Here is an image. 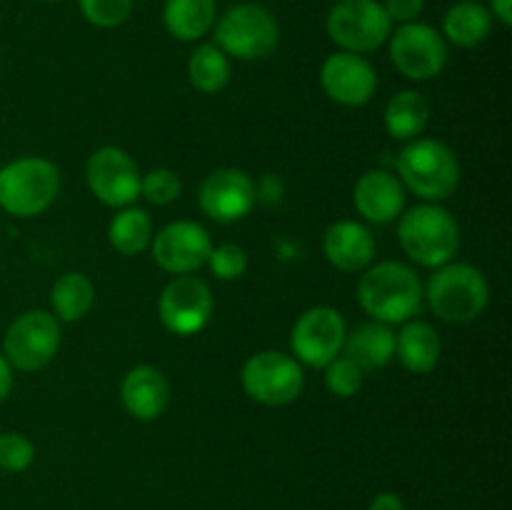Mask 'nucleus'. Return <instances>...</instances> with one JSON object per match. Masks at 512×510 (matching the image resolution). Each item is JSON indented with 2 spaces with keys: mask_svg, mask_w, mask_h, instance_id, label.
I'll use <instances>...</instances> for the list:
<instances>
[{
  "mask_svg": "<svg viewBox=\"0 0 512 510\" xmlns=\"http://www.w3.org/2000/svg\"><path fill=\"white\" fill-rule=\"evenodd\" d=\"M358 303L370 320L403 325L423 310V283L410 265L398 260L370 263L358 280Z\"/></svg>",
  "mask_w": 512,
  "mask_h": 510,
  "instance_id": "nucleus-1",
  "label": "nucleus"
},
{
  "mask_svg": "<svg viewBox=\"0 0 512 510\" xmlns=\"http://www.w3.org/2000/svg\"><path fill=\"white\" fill-rule=\"evenodd\" d=\"M395 175L423 203H443L458 190L463 170L455 150L443 140L415 138L395 158Z\"/></svg>",
  "mask_w": 512,
  "mask_h": 510,
  "instance_id": "nucleus-2",
  "label": "nucleus"
},
{
  "mask_svg": "<svg viewBox=\"0 0 512 510\" xmlns=\"http://www.w3.org/2000/svg\"><path fill=\"white\" fill-rule=\"evenodd\" d=\"M423 298L435 318L445 323H473L490 303V283L483 270L470 263H450L433 270L423 285Z\"/></svg>",
  "mask_w": 512,
  "mask_h": 510,
  "instance_id": "nucleus-3",
  "label": "nucleus"
},
{
  "mask_svg": "<svg viewBox=\"0 0 512 510\" xmlns=\"http://www.w3.org/2000/svg\"><path fill=\"white\" fill-rule=\"evenodd\" d=\"M398 240L403 253L423 268L450 263L460 248V225L440 203L405 208L398 218Z\"/></svg>",
  "mask_w": 512,
  "mask_h": 510,
  "instance_id": "nucleus-4",
  "label": "nucleus"
},
{
  "mask_svg": "<svg viewBox=\"0 0 512 510\" xmlns=\"http://www.w3.org/2000/svg\"><path fill=\"white\" fill-rule=\"evenodd\" d=\"M60 195V170L53 160L25 155L0 168V210L15 218L43 215Z\"/></svg>",
  "mask_w": 512,
  "mask_h": 510,
  "instance_id": "nucleus-5",
  "label": "nucleus"
},
{
  "mask_svg": "<svg viewBox=\"0 0 512 510\" xmlns=\"http://www.w3.org/2000/svg\"><path fill=\"white\" fill-rule=\"evenodd\" d=\"M215 45L228 58L263 60L280 43V25L265 5L238 3L218 15L213 25Z\"/></svg>",
  "mask_w": 512,
  "mask_h": 510,
  "instance_id": "nucleus-6",
  "label": "nucleus"
},
{
  "mask_svg": "<svg viewBox=\"0 0 512 510\" xmlns=\"http://www.w3.org/2000/svg\"><path fill=\"white\" fill-rule=\"evenodd\" d=\"M63 330L50 310H25L8 325L3 338V355L10 368L35 373L53 363L60 350Z\"/></svg>",
  "mask_w": 512,
  "mask_h": 510,
  "instance_id": "nucleus-7",
  "label": "nucleus"
},
{
  "mask_svg": "<svg viewBox=\"0 0 512 510\" xmlns=\"http://www.w3.org/2000/svg\"><path fill=\"white\" fill-rule=\"evenodd\" d=\"M240 385L245 395L260 405L280 408L300 398L305 388L303 365L280 350H260L245 360L240 370Z\"/></svg>",
  "mask_w": 512,
  "mask_h": 510,
  "instance_id": "nucleus-8",
  "label": "nucleus"
},
{
  "mask_svg": "<svg viewBox=\"0 0 512 510\" xmlns=\"http://www.w3.org/2000/svg\"><path fill=\"white\" fill-rule=\"evenodd\" d=\"M328 38L345 53H373L393 33L380 0H338L325 18Z\"/></svg>",
  "mask_w": 512,
  "mask_h": 510,
  "instance_id": "nucleus-9",
  "label": "nucleus"
},
{
  "mask_svg": "<svg viewBox=\"0 0 512 510\" xmlns=\"http://www.w3.org/2000/svg\"><path fill=\"white\" fill-rule=\"evenodd\" d=\"M388 53L395 70L413 83L438 78L448 63V43L440 30L418 20L400 25L390 33Z\"/></svg>",
  "mask_w": 512,
  "mask_h": 510,
  "instance_id": "nucleus-10",
  "label": "nucleus"
},
{
  "mask_svg": "<svg viewBox=\"0 0 512 510\" xmlns=\"http://www.w3.org/2000/svg\"><path fill=\"white\" fill-rule=\"evenodd\" d=\"M348 325L340 310L330 305H315L308 308L290 330V350L300 365L320 368L343 353Z\"/></svg>",
  "mask_w": 512,
  "mask_h": 510,
  "instance_id": "nucleus-11",
  "label": "nucleus"
},
{
  "mask_svg": "<svg viewBox=\"0 0 512 510\" xmlns=\"http://www.w3.org/2000/svg\"><path fill=\"white\" fill-rule=\"evenodd\" d=\"M140 178L143 173L133 155L118 145H103L85 163V183L90 193L115 210L135 205L140 198Z\"/></svg>",
  "mask_w": 512,
  "mask_h": 510,
  "instance_id": "nucleus-12",
  "label": "nucleus"
},
{
  "mask_svg": "<svg viewBox=\"0 0 512 510\" xmlns=\"http://www.w3.org/2000/svg\"><path fill=\"white\" fill-rule=\"evenodd\" d=\"M160 323L173 335H195L213 315V293L195 275H175L158 298Z\"/></svg>",
  "mask_w": 512,
  "mask_h": 510,
  "instance_id": "nucleus-13",
  "label": "nucleus"
},
{
  "mask_svg": "<svg viewBox=\"0 0 512 510\" xmlns=\"http://www.w3.org/2000/svg\"><path fill=\"white\" fill-rule=\"evenodd\" d=\"M153 260L170 275H193L208 263L210 240L208 230L195 220H173L150 240Z\"/></svg>",
  "mask_w": 512,
  "mask_h": 510,
  "instance_id": "nucleus-14",
  "label": "nucleus"
},
{
  "mask_svg": "<svg viewBox=\"0 0 512 510\" xmlns=\"http://www.w3.org/2000/svg\"><path fill=\"white\" fill-rule=\"evenodd\" d=\"M258 203L255 183L245 170L218 168L205 175L198 190V205L215 223H238Z\"/></svg>",
  "mask_w": 512,
  "mask_h": 510,
  "instance_id": "nucleus-15",
  "label": "nucleus"
},
{
  "mask_svg": "<svg viewBox=\"0 0 512 510\" xmlns=\"http://www.w3.org/2000/svg\"><path fill=\"white\" fill-rule=\"evenodd\" d=\"M320 85L333 103L360 108L373 100L378 90V73L365 55L338 50L320 65Z\"/></svg>",
  "mask_w": 512,
  "mask_h": 510,
  "instance_id": "nucleus-16",
  "label": "nucleus"
},
{
  "mask_svg": "<svg viewBox=\"0 0 512 510\" xmlns=\"http://www.w3.org/2000/svg\"><path fill=\"white\" fill-rule=\"evenodd\" d=\"M408 190L390 170H365L353 188V203L358 215L373 225H388L403 215Z\"/></svg>",
  "mask_w": 512,
  "mask_h": 510,
  "instance_id": "nucleus-17",
  "label": "nucleus"
},
{
  "mask_svg": "<svg viewBox=\"0 0 512 510\" xmlns=\"http://www.w3.org/2000/svg\"><path fill=\"white\" fill-rule=\"evenodd\" d=\"M120 403L135 420H158L170 405V383L155 365H135L123 375Z\"/></svg>",
  "mask_w": 512,
  "mask_h": 510,
  "instance_id": "nucleus-18",
  "label": "nucleus"
},
{
  "mask_svg": "<svg viewBox=\"0 0 512 510\" xmlns=\"http://www.w3.org/2000/svg\"><path fill=\"white\" fill-rule=\"evenodd\" d=\"M323 253L333 268L343 273H363L375 260L378 245L368 225L358 220H338L325 230Z\"/></svg>",
  "mask_w": 512,
  "mask_h": 510,
  "instance_id": "nucleus-19",
  "label": "nucleus"
},
{
  "mask_svg": "<svg viewBox=\"0 0 512 510\" xmlns=\"http://www.w3.org/2000/svg\"><path fill=\"white\" fill-rule=\"evenodd\" d=\"M440 355H443V343H440L438 330L428 320L413 318L403 323L400 333H395V358L408 373H430L438 368Z\"/></svg>",
  "mask_w": 512,
  "mask_h": 510,
  "instance_id": "nucleus-20",
  "label": "nucleus"
},
{
  "mask_svg": "<svg viewBox=\"0 0 512 510\" xmlns=\"http://www.w3.org/2000/svg\"><path fill=\"white\" fill-rule=\"evenodd\" d=\"M343 355L363 370L385 368L395 358L393 325L378 323V320L358 325L353 333L345 335Z\"/></svg>",
  "mask_w": 512,
  "mask_h": 510,
  "instance_id": "nucleus-21",
  "label": "nucleus"
},
{
  "mask_svg": "<svg viewBox=\"0 0 512 510\" xmlns=\"http://www.w3.org/2000/svg\"><path fill=\"white\" fill-rule=\"evenodd\" d=\"M430 115H433V110H430L428 98L423 93L400 90L385 105L383 123L390 138L400 140V143H410L415 138H423L430 125Z\"/></svg>",
  "mask_w": 512,
  "mask_h": 510,
  "instance_id": "nucleus-22",
  "label": "nucleus"
},
{
  "mask_svg": "<svg viewBox=\"0 0 512 510\" xmlns=\"http://www.w3.org/2000/svg\"><path fill=\"white\" fill-rule=\"evenodd\" d=\"M218 20L215 0H165L163 25L175 40L195 43L213 30Z\"/></svg>",
  "mask_w": 512,
  "mask_h": 510,
  "instance_id": "nucleus-23",
  "label": "nucleus"
},
{
  "mask_svg": "<svg viewBox=\"0 0 512 510\" xmlns=\"http://www.w3.org/2000/svg\"><path fill=\"white\" fill-rule=\"evenodd\" d=\"M493 28V15L478 0H458L448 8L443 18V38L445 43H453L458 48H475L483 43Z\"/></svg>",
  "mask_w": 512,
  "mask_h": 510,
  "instance_id": "nucleus-24",
  "label": "nucleus"
},
{
  "mask_svg": "<svg viewBox=\"0 0 512 510\" xmlns=\"http://www.w3.org/2000/svg\"><path fill=\"white\" fill-rule=\"evenodd\" d=\"M95 305V285L85 273H65L60 275L50 290V308L60 323H78L93 310Z\"/></svg>",
  "mask_w": 512,
  "mask_h": 510,
  "instance_id": "nucleus-25",
  "label": "nucleus"
},
{
  "mask_svg": "<svg viewBox=\"0 0 512 510\" xmlns=\"http://www.w3.org/2000/svg\"><path fill=\"white\" fill-rule=\"evenodd\" d=\"M153 220L138 205H128V208H120L113 215V220L108 223V240L120 255H133L145 253L150 248V240H153Z\"/></svg>",
  "mask_w": 512,
  "mask_h": 510,
  "instance_id": "nucleus-26",
  "label": "nucleus"
},
{
  "mask_svg": "<svg viewBox=\"0 0 512 510\" xmlns=\"http://www.w3.org/2000/svg\"><path fill=\"white\" fill-rule=\"evenodd\" d=\"M188 80L198 93H220L230 80V58L215 43L198 45L188 60Z\"/></svg>",
  "mask_w": 512,
  "mask_h": 510,
  "instance_id": "nucleus-27",
  "label": "nucleus"
},
{
  "mask_svg": "<svg viewBox=\"0 0 512 510\" xmlns=\"http://www.w3.org/2000/svg\"><path fill=\"white\" fill-rule=\"evenodd\" d=\"M363 378L365 370L355 365L350 358H345L343 353L323 368V383L335 398H353V395H358L360 388H363Z\"/></svg>",
  "mask_w": 512,
  "mask_h": 510,
  "instance_id": "nucleus-28",
  "label": "nucleus"
},
{
  "mask_svg": "<svg viewBox=\"0 0 512 510\" xmlns=\"http://www.w3.org/2000/svg\"><path fill=\"white\" fill-rule=\"evenodd\" d=\"M183 193L180 175L170 168H153L140 178V198L150 205H170Z\"/></svg>",
  "mask_w": 512,
  "mask_h": 510,
  "instance_id": "nucleus-29",
  "label": "nucleus"
},
{
  "mask_svg": "<svg viewBox=\"0 0 512 510\" xmlns=\"http://www.w3.org/2000/svg\"><path fill=\"white\" fill-rule=\"evenodd\" d=\"M205 265H208L215 278L230 283V280H240L245 275V270H248V253L238 243H220L210 248L208 263Z\"/></svg>",
  "mask_w": 512,
  "mask_h": 510,
  "instance_id": "nucleus-30",
  "label": "nucleus"
},
{
  "mask_svg": "<svg viewBox=\"0 0 512 510\" xmlns=\"http://www.w3.org/2000/svg\"><path fill=\"white\" fill-rule=\"evenodd\" d=\"M80 13L95 28H118L133 13V0H78Z\"/></svg>",
  "mask_w": 512,
  "mask_h": 510,
  "instance_id": "nucleus-31",
  "label": "nucleus"
},
{
  "mask_svg": "<svg viewBox=\"0 0 512 510\" xmlns=\"http://www.w3.org/2000/svg\"><path fill=\"white\" fill-rule=\"evenodd\" d=\"M35 460V445L23 433H0V470L25 473Z\"/></svg>",
  "mask_w": 512,
  "mask_h": 510,
  "instance_id": "nucleus-32",
  "label": "nucleus"
},
{
  "mask_svg": "<svg viewBox=\"0 0 512 510\" xmlns=\"http://www.w3.org/2000/svg\"><path fill=\"white\" fill-rule=\"evenodd\" d=\"M383 8L388 13L390 23H413L425 10V0H383Z\"/></svg>",
  "mask_w": 512,
  "mask_h": 510,
  "instance_id": "nucleus-33",
  "label": "nucleus"
},
{
  "mask_svg": "<svg viewBox=\"0 0 512 510\" xmlns=\"http://www.w3.org/2000/svg\"><path fill=\"white\" fill-rule=\"evenodd\" d=\"M368 510H405V503L398 493L385 490V493H378L373 500H370Z\"/></svg>",
  "mask_w": 512,
  "mask_h": 510,
  "instance_id": "nucleus-34",
  "label": "nucleus"
},
{
  "mask_svg": "<svg viewBox=\"0 0 512 510\" xmlns=\"http://www.w3.org/2000/svg\"><path fill=\"white\" fill-rule=\"evenodd\" d=\"M10 390H13V368H10V363L5 360V355L0 353V403L8 398Z\"/></svg>",
  "mask_w": 512,
  "mask_h": 510,
  "instance_id": "nucleus-35",
  "label": "nucleus"
},
{
  "mask_svg": "<svg viewBox=\"0 0 512 510\" xmlns=\"http://www.w3.org/2000/svg\"><path fill=\"white\" fill-rule=\"evenodd\" d=\"M490 15L508 28L512 25V0H490Z\"/></svg>",
  "mask_w": 512,
  "mask_h": 510,
  "instance_id": "nucleus-36",
  "label": "nucleus"
},
{
  "mask_svg": "<svg viewBox=\"0 0 512 510\" xmlns=\"http://www.w3.org/2000/svg\"><path fill=\"white\" fill-rule=\"evenodd\" d=\"M40 3H58V0H40Z\"/></svg>",
  "mask_w": 512,
  "mask_h": 510,
  "instance_id": "nucleus-37",
  "label": "nucleus"
}]
</instances>
